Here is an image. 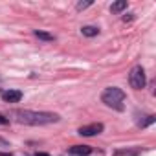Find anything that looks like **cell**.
<instances>
[{
    "label": "cell",
    "mask_w": 156,
    "mask_h": 156,
    "mask_svg": "<svg viewBox=\"0 0 156 156\" xmlns=\"http://www.w3.org/2000/svg\"><path fill=\"white\" fill-rule=\"evenodd\" d=\"M101 99L107 107H112L116 110H123V101H125V92L121 88L110 87L101 94Z\"/></svg>",
    "instance_id": "obj_2"
},
{
    "label": "cell",
    "mask_w": 156,
    "mask_h": 156,
    "mask_svg": "<svg viewBox=\"0 0 156 156\" xmlns=\"http://www.w3.org/2000/svg\"><path fill=\"white\" fill-rule=\"evenodd\" d=\"M99 132H103V125L101 123H92V125H85V127L79 129L81 136H96Z\"/></svg>",
    "instance_id": "obj_4"
},
{
    "label": "cell",
    "mask_w": 156,
    "mask_h": 156,
    "mask_svg": "<svg viewBox=\"0 0 156 156\" xmlns=\"http://www.w3.org/2000/svg\"><path fill=\"white\" fill-rule=\"evenodd\" d=\"M129 81H130L132 88H136V90H141V88L145 87V72H143L141 66H134V68L130 70Z\"/></svg>",
    "instance_id": "obj_3"
},
{
    "label": "cell",
    "mask_w": 156,
    "mask_h": 156,
    "mask_svg": "<svg viewBox=\"0 0 156 156\" xmlns=\"http://www.w3.org/2000/svg\"><path fill=\"white\" fill-rule=\"evenodd\" d=\"M92 2H79V4H77V9H85V8H88Z\"/></svg>",
    "instance_id": "obj_10"
},
{
    "label": "cell",
    "mask_w": 156,
    "mask_h": 156,
    "mask_svg": "<svg viewBox=\"0 0 156 156\" xmlns=\"http://www.w3.org/2000/svg\"><path fill=\"white\" fill-rule=\"evenodd\" d=\"M72 156H88L90 152H92V149L88 147V145H73V147H70V151H68Z\"/></svg>",
    "instance_id": "obj_6"
},
{
    "label": "cell",
    "mask_w": 156,
    "mask_h": 156,
    "mask_svg": "<svg viewBox=\"0 0 156 156\" xmlns=\"http://www.w3.org/2000/svg\"><path fill=\"white\" fill-rule=\"evenodd\" d=\"M81 31H83V35H87V37H96V35L99 33V30L94 28V26H85Z\"/></svg>",
    "instance_id": "obj_8"
},
{
    "label": "cell",
    "mask_w": 156,
    "mask_h": 156,
    "mask_svg": "<svg viewBox=\"0 0 156 156\" xmlns=\"http://www.w3.org/2000/svg\"><path fill=\"white\" fill-rule=\"evenodd\" d=\"M35 35H37L39 39H42V41H53V35H50V33H46V31H41V30H37Z\"/></svg>",
    "instance_id": "obj_9"
},
{
    "label": "cell",
    "mask_w": 156,
    "mask_h": 156,
    "mask_svg": "<svg viewBox=\"0 0 156 156\" xmlns=\"http://www.w3.org/2000/svg\"><path fill=\"white\" fill-rule=\"evenodd\" d=\"M2 99L6 103H19L22 99V92L20 90H6V92H2Z\"/></svg>",
    "instance_id": "obj_5"
},
{
    "label": "cell",
    "mask_w": 156,
    "mask_h": 156,
    "mask_svg": "<svg viewBox=\"0 0 156 156\" xmlns=\"http://www.w3.org/2000/svg\"><path fill=\"white\" fill-rule=\"evenodd\" d=\"M127 8V0H118V2H114L112 6H110V11L112 13H119V11H123Z\"/></svg>",
    "instance_id": "obj_7"
},
{
    "label": "cell",
    "mask_w": 156,
    "mask_h": 156,
    "mask_svg": "<svg viewBox=\"0 0 156 156\" xmlns=\"http://www.w3.org/2000/svg\"><path fill=\"white\" fill-rule=\"evenodd\" d=\"M35 156H50V154H46V152H37Z\"/></svg>",
    "instance_id": "obj_12"
},
{
    "label": "cell",
    "mask_w": 156,
    "mask_h": 156,
    "mask_svg": "<svg viewBox=\"0 0 156 156\" xmlns=\"http://www.w3.org/2000/svg\"><path fill=\"white\" fill-rule=\"evenodd\" d=\"M8 123H9V119H8V118H4L2 114H0V125H8Z\"/></svg>",
    "instance_id": "obj_11"
},
{
    "label": "cell",
    "mask_w": 156,
    "mask_h": 156,
    "mask_svg": "<svg viewBox=\"0 0 156 156\" xmlns=\"http://www.w3.org/2000/svg\"><path fill=\"white\" fill-rule=\"evenodd\" d=\"M15 116H17L19 123H24V125H48V123H55L59 119L57 114L33 112V110H17Z\"/></svg>",
    "instance_id": "obj_1"
}]
</instances>
